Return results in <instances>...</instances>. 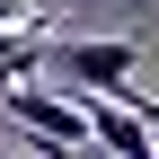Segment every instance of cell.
<instances>
[{"mask_svg":"<svg viewBox=\"0 0 159 159\" xmlns=\"http://www.w3.org/2000/svg\"><path fill=\"white\" fill-rule=\"evenodd\" d=\"M44 71H62V89H115L124 97L133 89V71H142V44L133 35H62V44L44 53Z\"/></svg>","mask_w":159,"mask_h":159,"instance_id":"1","label":"cell"},{"mask_svg":"<svg viewBox=\"0 0 159 159\" xmlns=\"http://www.w3.org/2000/svg\"><path fill=\"white\" fill-rule=\"evenodd\" d=\"M0 124H18L27 142H62V150H97L89 142V97H53V89H27L18 80L0 97Z\"/></svg>","mask_w":159,"mask_h":159,"instance_id":"2","label":"cell"},{"mask_svg":"<svg viewBox=\"0 0 159 159\" xmlns=\"http://www.w3.org/2000/svg\"><path fill=\"white\" fill-rule=\"evenodd\" d=\"M89 97V142L97 150H115V159H159V133H150V115L133 106V97H115V89H80Z\"/></svg>","mask_w":159,"mask_h":159,"instance_id":"3","label":"cell"},{"mask_svg":"<svg viewBox=\"0 0 159 159\" xmlns=\"http://www.w3.org/2000/svg\"><path fill=\"white\" fill-rule=\"evenodd\" d=\"M44 35H27V27H0V97H9L18 89V80H35V71H44Z\"/></svg>","mask_w":159,"mask_h":159,"instance_id":"4","label":"cell"},{"mask_svg":"<svg viewBox=\"0 0 159 159\" xmlns=\"http://www.w3.org/2000/svg\"><path fill=\"white\" fill-rule=\"evenodd\" d=\"M150 9H159V0H150Z\"/></svg>","mask_w":159,"mask_h":159,"instance_id":"5","label":"cell"}]
</instances>
